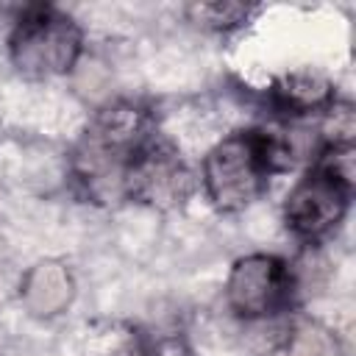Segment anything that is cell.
Here are the masks:
<instances>
[{"instance_id":"cell-1","label":"cell","mask_w":356,"mask_h":356,"mask_svg":"<svg viewBox=\"0 0 356 356\" xmlns=\"http://www.w3.org/2000/svg\"><path fill=\"white\" fill-rule=\"evenodd\" d=\"M159 131L153 108L134 97H120L95 111L70 150L72 192L92 206L125 203L131 170Z\"/></svg>"},{"instance_id":"cell-2","label":"cell","mask_w":356,"mask_h":356,"mask_svg":"<svg viewBox=\"0 0 356 356\" xmlns=\"http://www.w3.org/2000/svg\"><path fill=\"white\" fill-rule=\"evenodd\" d=\"M295 161V142L270 128H242L222 136L200 164V184L211 206L236 214L253 206L278 172Z\"/></svg>"},{"instance_id":"cell-3","label":"cell","mask_w":356,"mask_h":356,"mask_svg":"<svg viewBox=\"0 0 356 356\" xmlns=\"http://www.w3.org/2000/svg\"><path fill=\"white\" fill-rule=\"evenodd\" d=\"M356 192L353 142H323L284 200V225L303 245L331 239L345 222Z\"/></svg>"},{"instance_id":"cell-4","label":"cell","mask_w":356,"mask_h":356,"mask_svg":"<svg viewBox=\"0 0 356 356\" xmlns=\"http://www.w3.org/2000/svg\"><path fill=\"white\" fill-rule=\"evenodd\" d=\"M8 61L28 81H50L72 72L83 53L81 25L58 6H25L8 33Z\"/></svg>"},{"instance_id":"cell-5","label":"cell","mask_w":356,"mask_h":356,"mask_svg":"<svg viewBox=\"0 0 356 356\" xmlns=\"http://www.w3.org/2000/svg\"><path fill=\"white\" fill-rule=\"evenodd\" d=\"M298 275L284 256H239L225 278V306L239 320H273L295 309Z\"/></svg>"},{"instance_id":"cell-6","label":"cell","mask_w":356,"mask_h":356,"mask_svg":"<svg viewBox=\"0 0 356 356\" xmlns=\"http://www.w3.org/2000/svg\"><path fill=\"white\" fill-rule=\"evenodd\" d=\"M192 192L195 175L189 164L184 161L178 145L159 128L131 170L125 203L147 206L156 211H172L181 209L192 197Z\"/></svg>"},{"instance_id":"cell-7","label":"cell","mask_w":356,"mask_h":356,"mask_svg":"<svg viewBox=\"0 0 356 356\" xmlns=\"http://www.w3.org/2000/svg\"><path fill=\"white\" fill-rule=\"evenodd\" d=\"M267 100L275 108V114L286 120H309V117H325L337 103V86L317 75V72H289L281 75L270 89Z\"/></svg>"},{"instance_id":"cell-8","label":"cell","mask_w":356,"mask_h":356,"mask_svg":"<svg viewBox=\"0 0 356 356\" xmlns=\"http://www.w3.org/2000/svg\"><path fill=\"white\" fill-rule=\"evenodd\" d=\"M256 11H259L256 6H245V3H195V6L186 8L189 19L197 28L217 31V33H225V31L248 25V19Z\"/></svg>"},{"instance_id":"cell-9","label":"cell","mask_w":356,"mask_h":356,"mask_svg":"<svg viewBox=\"0 0 356 356\" xmlns=\"http://www.w3.org/2000/svg\"><path fill=\"white\" fill-rule=\"evenodd\" d=\"M114 356H161V350L153 342V337H147L145 331H131Z\"/></svg>"}]
</instances>
